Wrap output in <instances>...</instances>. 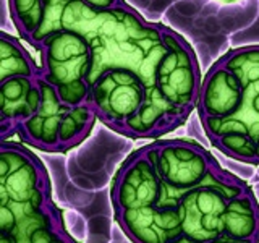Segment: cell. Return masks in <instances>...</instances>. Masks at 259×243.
Wrapping results in <instances>:
<instances>
[{"mask_svg":"<svg viewBox=\"0 0 259 243\" xmlns=\"http://www.w3.org/2000/svg\"><path fill=\"white\" fill-rule=\"evenodd\" d=\"M110 198L132 243H259L253 190L196 141L143 144L118 167Z\"/></svg>","mask_w":259,"mask_h":243,"instance_id":"1","label":"cell"},{"mask_svg":"<svg viewBox=\"0 0 259 243\" xmlns=\"http://www.w3.org/2000/svg\"><path fill=\"white\" fill-rule=\"evenodd\" d=\"M60 29L76 31L88 43V96L102 73L125 70L140 76L180 125L196 110L202 83L198 59L186 39L165 24L144 20L126 2L94 10L83 0H71Z\"/></svg>","mask_w":259,"mask_h":243,"instance_id":"2","label":"cell"},{"mask_svg":"<svg viewBox=\"0 0 259 243\" xmlns=\"http://www.w3.org/2000/svg\"><path fill=\"white\" fill-rule=\"evenodd\" d=\"M2 140L18 138L31 149L65 152L89 136L97 117L88 104L71 107L44 78L39 60L18 39L0 34Z\"/></svg>","mask_w":259,"mask_h":243,"instance_id":"3","label":"cell"},{"mask_svg":"<svg viewBox=\"0 0 259 243\" xmlns=\"http://www.w3.org/2000/svg\"><path fill=\"white\" fill-rule=\"evenodd\" d=\"M196 113L224 156L259 166V46L230 49L202 75Z\"/></svg>","mask_w":259,"mask_h":243,"instance_id":"4","label":"cell"},{"mask_svg":"<svg viewBox=\"0 0 259 243\" xmlns=\"http://www.w3.org/2000/svg\"><path fill=\"white\" fill-rule=\"evenodd\" d=\"M37 52L42 75L57 89L60 99L71 107L88 104L86 39L73 29H60L49 36Z\"/></svg>","mask_w":259,"mask_h":243,"instance_id":"5","label":"cell"},{"mask_svg":"<svg viewBox=\"0 0 259 243\" xmlns=\"http://www.w3.org/2000/svg\"><path fill=\"white\" fill-rule=\"evenodd\" d=\"M71 0H10V15L18 34L37 47L60 29L65 7Z\"/></svg>","mask_w":259,"mask_h":243,"instance_id":"6","label":"cell"},{"mask_svg":"<svg viewBox=\"0 0 259 243\" xmlns=\"http://www.w3.org/2000/svg\"><path fill=\"white\" fill-rule=\"evenodd\" d=\"M83 2L88 7L94 8V10H107V8H113L125 4V0H83Z\"/></svg>","mask_w":259,"mask_h":243,"instance_id":"7","label":"cell"},{"mask_svg":"<svg viewBox=\"0 0 259 243\" xmlns=\"http://www.w3.org/2000/svg\"><path fill=\"white\" fill-rule=\"evenodd\" d=\"M59 243H76V240L73 238V237H70V238H67V240H62V241H59Z\"/></svg>","mask_w":259,"mask_h":243,"instance_id":"8","label":"cell"}]
</instances>
